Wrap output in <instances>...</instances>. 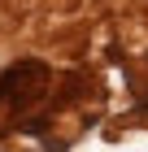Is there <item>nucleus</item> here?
I'll use <instances>...</instances> for the list:
<instances>
[{
    "mask_svg": "<svg viewBox=\"0 0 148 152\" xmlns=\"http://www.w3.org/2000/svg\"><path fill=\"white\" fill-rule=\"evenodd\" d=\"M44 91H48V65L44 61H18V65H9L0 74V100L13 109L35 104Z\"/></svg>",
    "mask_w": 148,
    "mask_h": 152,
    "instance_id": "1",
    "label": "nucleus"
}]
</instances>
